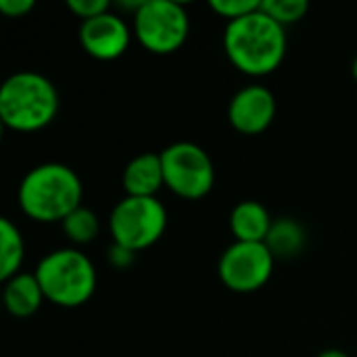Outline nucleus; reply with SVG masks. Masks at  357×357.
I'll return each mask as SVG.
<instances>
[{
	"mask_svg": "<svg viewBox=\"0 0 357 357\" xmlns=\"http://www.w3.org/2000/svg\"><path fill=\"white\" fill-rule=\"evenodd\" d=\"M2 301L13 318H31L46 301L36 274L21 272L4 282Z\"/></svg>",
	"mask_w": 357,
	"mask_h": 357,
	"instance_id": "nucleus-13",
	"label": "nucleus"
},
{
	"mask_svg": "<svg viewBox=\"0 0 357 357\" xmlns=\"http://www.w3.org/2000/svg\"><path fill=\"white\" fill-rule=\"evenodd\" d=\"M230 232L238 243H266L272 230V215L259 201H241L230 211Z\"/></svg>",
	"mask_w": 357,
	"mask_h": 357,
	"instance_id": "nucleus-12",
	"label": "nucleus"
},
{
	"mask_svg": "<svg viewBox=\"0 0 357 357\" xmlns=\"http://www.w3.org/2000/svg\"><path fill=\"white\" fill-rule=\"evenodd\" d=\"M167 228V209L157 197H123L109 213V234L115 245L134 253L153 247Z\"/></svg>",
	"mask_w": 357,
	"mask_h": 357,
	"instance_id": "nucleus-5",
	"label": "nucleus"
},
{
	"mask_svg": "<svg viewBox=\"0 0 357 357\" xmlns=\"http://www.w3.org/2000/svg\"><path fill=\"white\" fill-rule=\"evenodd\" d=\"M33 274L46 301L65 310L88 303L96 291V268L90 257L75 247L50 251L38 261Z\"/></svg>",
	"mask_w": 357,
	"mask_h": 357,
	"instance_id": "nucleus-4",
	"label": "nucleus"
},
{
	"mask_svg": "<svg viewBox=\"0 0 357 357\" xmlns=\"http://www.w3.org/2000/svg\"><path fill=\"white\" fill-rule=\"evenodd\" d=\"M25 259V243L17 224L8 218H0V280L6 282L21 274Z\"/></svg>",
	"mask_w": 357,
	"mask_h": 357,
	"instance_id": "nucleus-15",
	"label": "nucleus"
},
{
	"mask_svg": "<svg viewBox=\"0 0 357 357\" xmlns=\"http://www.w3.org/2000/svg\"><path fill=\"white\" fill-rule=\"evenodd\" d=\"M36 8L33 0H0V13L8 19H19L25 17Z\"/></svg>",
	"mask_w": 357,
	"mask_h": 357,
	"instance_id": "nucleus-20",
	"label": "nucleus"
},
{
	"mask_svg": "<svg viewBox=\"0 0 357 357\" xmlns=\"http://www.w3.org/2000/svg\"><path fill=\"white\" fill-rule=\"evenodd\" d=\"M21 211L40 224H61L82 207L84 184L65 163H40L31 167L17 190Z\"/></svg>",
	"mask_w": 357,
	"mask_h": 357,
	"instance_id": "nucleus-2",
	"label": "nucleus"
},
{
	"mask_svg": "<svg viewBox=\"0 0 357 357\" xmlns=\"http://www.w3.org/2000/svg\"><path fill=\"white\" fill-rule=\"evenodd\" d=\"M107 257H109V264H111L113 268L126 270V268H130V266L134 264V259H136V253H134V251H130V249H126V247H121V245H115V243H111Z\"/></svg>",
	"mask_w": 357,
	"mask_h": 357,
	"instance_id": "nucleus-21",
	"label": "nucleus"
},
{
	"mask_svg": "<svg viewBox=\"0 0 357 357\" xmlns=\"http://www.w3.org/2000/svg\"><path fill=\"white\" fill-rule=\"evenodd\" d=\"M165 186L186 201H199L213 190L215 165L195 142H174L161 151Z\"/></svg>",
	"mask_w": 357,
	"mask_h": 357,
	"instance_id": "nucleus-7",
	"label": "nucleus"
},
{
	"mask_svg": "<svg viewBox=\"0 0 357 357\" xmlns=\"http://www.w3.org/2000/svg\"><path fill=\"white\" fill-rule=\"evenodd\" d=\"M61 228L73 245H90L100 232V222L90 207L82 205L61 222Z\"/></svg>",
	"mask_w": 357,
	"mask_h": 357,
	"instance_id": "nucleus-16",
	"label": "nucleus"
},
{
	"mask_svg": "<svg viewBox=\"0 0 357 357\" xmlns=\"http://www.w3.org/2000/svg\"><path fill=\"white\" fill-rule=\"evenodd\" d=\"M77 36L86 54L96 61H115L130 48L134 31L119 13L109 10L94 19L82 21Z\"/></svg>",
	"mask_w": 357,
	"mask_h": 357,
	"instance_id": "nucleus-9",
	"label": "nucleus"
},
{
	"mask_svg": "<svg viewBox=\"0 0 357 357\" xmlns=\"http://www.w3.org/2000/svg\"><path fill=\"white\" fill-rule=\"evenodd\" d=\"M276 257L266 243L234 241L218 261V274L226 289L234 293H255L264 289L274 274Z\"/></svg>",
	"mask_w": 357,
	"mask_h": 357,
	"instance_id": "nucleus-8",
	"label": "nucleus"
},
{
	"mask_svg": "<svg viewBox=\"0 0 357 357\" xmlns=\"http://www.w3.org/2000/svg\"><path fill=\"white\" fill-rule=\"evenodd\" d=\"M261 8L266 15H270L276 23H280L284 29L289 25L299 23L305 19L310 10L307 0H261Z\"/></svg>",
	"mask_w": 357,
	"mask_h": 357,
	"instance_id": "nucleus-17",
	"label": "nucleus"
},
{
	"mask_svg": "<svg viewBox=\"0 0 357 357\" xmlns=\"http://www.w3.org/2000/svg\"><path fill=\"white\" fill-rule=\"evenodd\" d=\"M209 8L230 23V21H236L241 17L255 13L257 8H261V2L259 0H211Z\"/></svg>",
	"mask_w": 357,
	"mask_h": 357,
	"instance_id": "nucleus-18",
	"label": "nucleus"
},
{
	"mask_svg": "<svg viewBox=\"0 0 357 357\" xmlns=\"http://www.w3.org/2000/svg\"><path fill=\"white\" fill-rule=\"evenodd\" d=\"M274 117V92L261 84H249L241 88L228 102V121L236 132L245 136H257L266 132L272 126Z\"/></svg>",
	"mask_w": 357,
	"mask_h": 357,
	"instance_id": "nucleus-10",
	"label": "nucleus"
},
{
	"mask_svg": "<svg viewBox=\"0 0 357 357\" xmlns=\"http://www.w3.org/2000/svg\"><path fill=\"white\" fill-rule=\"evenodd\" d=\"M121 184L126 197H157V192L165 186L161 153H142L136 155L123 169Z\"/></svg>",
	"mask_w": 357,
	"mask_h": 357,
	"instance_id": "nucleus-11",
	"label": "nucleus"
},
{
	"mask_svg": "<svg viewBox=\"0 0 357 357\" xmlns=\"http://www.w3.org/2000/svg\"><path fill=\"white\" fill-rule=\"evenodd\" d=\"M59 113L54 84L36 71H17L0 86V121L15 132H40Z\"/></svg>",
	"mask_w": 357,
	"mask_h": 357,
	"instance_id": "nucleus-3",
	"label": "nucleus"
},
{
	"mask_svg": "<svg viewBox=\"0 0 357 357\" xmlns=\"http://www.w3.org/2000/svg\"><path fill=\"white\" fill-rule=\"evenodd\" d=\"M287 29L264 8L230 21L224 29V52L234 69L251 77L274 73L287 56Z\"/></svg>",
	"mask_w": 357,
	"mask_h": 357,
	"instance_id": "nucleus-1",
	"label": "nucleus"
},
{
	"mask_svg": "<svg viewBox=\"0 0 357 357\" xmlns=\"http://www.w3.org/2000/svg\"><path fill=\"white\" fill-rule=\"evenodd\" d=\"M318 357H351L347 356L345 351H341V349H326V351H322Z\"/></svg>",
	"mask_w": 357,
	"mask_h": 357,
	"instance_id": "nucleus-22",
	"label": "nucleus"
},
{
	"mask_svg": "<svg viewBox=\"0 0 357 357\" xmlns=\"http://www.w3.org/2000/svg\"><path fill=\"white\" fill-rule=\"evenodd\" d=\"M138 44L153 54H172L184 46L190 33L188 10L174 0H144L132 23Z\"/></svg>",
	"mask_w": 357,
	"mask_h": 357,
	"instance_id": "nucleus-6",
	"label": "nucleus"
},
{
	"mask_svg": "<svg viewBox=\"0 0 357 357\" xmlns=\"http://www.w3.org/2000/svg\"><path fill=\"white\" fill-rule=\"evenodd\" d=\"M305 228L297 220L280 218L274 220L266 245L276 259H293L305 249Z\"/></svg>",
	"mask_w": 357,
	"mask_h": 357,
	"instance_id": "nucleus-14",
	"label": "nucleus"
},
{
	"mask_svg": "<svg viewBox=\"0 0 357 357\" xmlns=\"http://www.w3.org/2000/svg\"><path fill=\"white\" fill-rule=\"evenodd\" d=\"M67 8L82 21H88L98 15L109 13L111 2L109 0H67Z\"/></svg>",
	"mask_w": 357,
	"mask_h": 357,
	"instance_id": "nucleus-19",
	"label": "nucleus"
},
{
	"mask_svg": "<svg viewBox=\"0 0 357 357\" xmlns=\"http://www.w3.org/2000/svg\"><path fill=\"white\" fill-rule=\"evenodd\" d=\"M351 75H354V79L357 82V56L354 59V63H351Z\"/></svg>",
	"mask_w": 357,
	"mask_h": 357,
	"instance_id": "nucleus-23",
	"label": "nucleus"
}]
</instances>
